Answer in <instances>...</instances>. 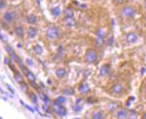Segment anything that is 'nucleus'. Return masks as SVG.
<instances>
[{"instance_id":"5","label":"nucleus","mask_w":146,"mask_h":119,"mask_svg":"<svg viewBox=\"0 0 146 119\" xmlns=\"http://www.w3.org/2000/svg\"><path fill=\"white\" fill-rule=\"evenodd\" d=\"M106 39V32L104 28H98L96 32V48H100L104 44Z\"/></svg>"},{"instance_id":"25","label":"nucleus","mask_w":146,"mask_h":119,"mask_svg":"<svg viewBox=\"0 0 146 119\" xmlns=\"http://www.w3.org/2000/svg\"><path fill=\"white\" fill-rule=\"evenodd\" d=\"M125 2V0H112V3L116 6H120V5H123Z\"/></svg>"},{"instance_id":"26","label":"nucleus","mask_w":146,"mask_h":119,"mask_svg":"<svg viewBox=\"0 0 146 119\" xmlns=\"http://www.w3.org/2000/svg\"><path fill=\"white\" fill-rule=\"evenodd\" d=\"M66 112H67V111H66V109H65L64 107L62 106V109H60V112H58V115H60V116H65V115H66Z\"/></svg>"},{"instance_id":"23","label":"nucleus","mask_w":146,"mask_h":119,"mask_svg":"<svg viewBox=\"0 0 146 119\" xmlns=\"http://www.w3.org/2000/svg\"><path fill=\"white\" fill-rule=\"evenodd\" d=\"M72 109L75 111V112H79V111L82 110V107L80 106L79 104H75L74 106L72 107Z\"/></svg>"},{"instance_id":"16","label":"nucleus","mask_w":146,"mask_h":119,"mask_svg":"<svg viewBox=\"0 0 146 119\" xmlns=\"http://www.w3.org/2000/svg\"><path fill=\"white\" fill-rule=\"evenodd\" d=\"M51 108H52V109H53L54 112H56V114H58V112H60V109H62V105L58 104V103L56 102V100H55V101H54L53 103H52Z\"/></svg>"},{"instance_id":"11","label":"nucleus","mask_w":146,"mask_h":119,"mask_svg":"<svg viewBox=\"0 0 146 119\" xmlns=\"http://www.w3.org/2000/svg\"><path fill=\"white\" fill-rule=\"evenodd\" d=\"M27 22L28 24H30V25H35V24H37L39 22V18L38 17H37L35 14H29V15H27Z\"/></svg>"},{"instance_id":"19","label":"nucleus","mask_w":146,"mask_h":119,"mask_svg":"<svg viewBox=\"0 0 146 119\" xmlns=\"http://www.w3.org/2000/svg\"><path fill=\"white\" fill-rule=\"evenodd\" d=\"M104 118V115H103L102 111H96L93 114V117L92 119H103Z\"/></svg>"},{"instance_id":"3","label":"nucleus","mask_w":146,"mask_h":119,"mask_svg":"<svg viewBox=\"0 0 146 119\" xmlns=\"http://www.w3.org/2000/svg\"><path fill=\"white\" fill-rule=\"evenodd\" d=\"M85 61L88 64H96L98 61V52L96 50L90 48L85 52Z\"/></svg>"},{"instance_id":"1","label":"nucleus","mask_w":146,"mask_h":119,"mask_svg":"<svg viewBox=\"0 0 146 119\" xmlns=\"http://www.w3.org/2000/svg\"><path fill=\"white\" fill-rule=\"evenodd\" d=\"M60 28L58 25L52 24L50 26L47 27L46 29V38L48 41L54 42L56 40H58L60 36Z\"/></svg>"},{"instance_id":"33","label":"nucleus","mask_w":146,"mask_h":119,"mask_svg":"<svg viewBox=\"0 0 146 119\" xmlns=\"http://www.w3.org/2000/svg\"><path fill=\"white\" fill-rule=\"evenodd\" d=\"M73 119H80V118H73Z\"/></svg>"},{"instance_id":"7","label":"nucleus","mask_w":146,"mask_h":119,"mask_svg":"<svg viewBox=\"0 0 146 119\" xmlns=\"http://www.w3.org/2000/svg\"><path fill=\"white\" fill-rule=\"evenodd\" d=\"M63 20H74V10L71 6H67L62 11Z\"/></svg>"},{"instance_id":"22","label":"nucleus","mask_w":146,"mask_h":119,"mask_svg":"<svg viewBox=\"0 0 146 119\" xmlns=\"http://www.w3.org/2000/svg\"><path fill=\"white\" fill-rule=\"evenodd\" d=\"M56 101L58 102V104H60V105H62V106H63V104H65V102H66V100H65V98L63 97V96H60V97L56 98Z\"/></svg>"},{"instance_id":"30","label":"nucleus","mask_w":146,"mask_h":119,"mask_svg":"<svg viewBox=\"0 0 146 119\" xmlns=\"http://www.w3.org/2000/svg\"><path fill=\"white\" fill-rule=\"evenodd\" d=\"M141 119H146V112L143 113V115H142V117H141Z\"/></svg>"},{"instance_id":"13","label":"nucleus","mask_w":146,"mask_h":119,"mask_svg":"<svg viewBox=\"0 0 146 119\" xmlns=\"http://www.w3.org/2000/svg\"><path fill=\"white\" fill-rule=\"evenodd\" d=\"M110 72V65L109 64H104L100 67V75L101 76H108Z\"/></svg>"},{"instance_id":"21","label":"nucleus","mask_w":146,"mask_h":119,"mask_svg":"<svg viewBox=\"0 0 146 119\" xmlns=\"http://www.w3.org/2000/svg\"><path fill=\"white\" fill-rule=\"evenodd\" d=\"M136 117H137V113L135 112V111H129V112H128L127 119H136Z\"/></svg>"},{"instance_id":"17","label":"nucleus","mask_w":146,"mask_h":119,"mask_svg":"<svg viewBox=\"0 0 146 119\" xmlns=\"http://www.w3.org/2000/svg\"><path fill=\"white\" fill-rule=\"evenodd\" d=\"M32 50H33L34 52L38 55H41L42 53H43V48H42L39 44H35V45L33 46V48H32Z\"/></svg>"},{"instance_id":"6","label":"nucleus","mask_w":146,"mask_h":119,"mask_svg":"<svg viewBox=\"0 0 146 119\" xmlns=\"http://www.w3.org/2000/svg\"><path fill=\"white\" fill-rule=\"evenodd\" d=\"M124 90H125V87H124L123 83H122V82H116V83H114L111 87H110L109 92L111 93L113 96L119 97L124 93Z\"/></svg>"},{"instance_id":"24","label":"nucleus","mask_w":146,"mask_h":119,"mask_svg":"<svg viewBox=\"0 0 146 119\" xmlns=\"http://www.w3.org/2000/svg\"><path fill=\"white\" fill-rule=\"evenodd\" d=\"M7 3H8L7 0H0V9H1V10H4V9L7 7Z\"/></svg>"},{"instance_id":"20","label":"nucleus","mask_w":146,"mask_h":119,"mask_svg":"<svg viewBox=\"0 0 146 119\" xmlns=\"http://www.w3.org/2000/svg\"><path fill=\"white\" fill-rule=\"evenodd\" d=\"M62 93L65 95H73L74 94V89H73V88H70V87L64 88V89L62 90Z\"/></svg>"},{"instance_id":"8","label":"nucleus","mask_w":146,"mask_h":119,"mask_svg":"<svg viewBox=\"0 0 146 119\" xmlns=\"http://www.w3.org/2000/svg\"><path fill=\"white\" fill-rule=\"evenodd\" d=\"M138 40V35L135 32H129L126 35V41L128 44H135Z\"/></svg>"},{"instance_id":"29","label":"nucleus","mask_w":146,"mask_h":119,"mask_svg":"<svg viewBox=\"0 0 146 119\" xmlns=\"http://www.w3.org/2000/svg\"><path fill=\"white\" fill-rule=\"evenodd\" d=\"M25 107H27V109H29V110L31 111V112H34V109H33L29 108V107H28V106H25Z\"/></svg>"},{"instance_id":"18","label":"nucleus","mask_w":146,"mask_h":119,"mask_svg":"<svg viewBox=\"0 0 146 119\" xmlns=\"http://www.w3.org/2000/svg\"><path fill=\"white\" fill-rule=\"evenodd\" d=\"M25 76H27V78L31 83L35 82V76L33 75L32 72H30V71H28V70H27V71H25Z\"/></svg>"},{"instance_id":"32","label":"nucleus","mask_w":146,"mask_h":119,"mask_svg":"<svg viewBox=\"0 0 146 119\" xmlns=\"http://www.w3.org/2000/svg\"><path fill=\"white\" fill-rule=\"evenodd\" d=\"M145 98H146V88H145Z\"/></svg>"},{"instance_id":"28","label":"nucleus","mask_w":146,"mask_h":119,"mask_svg":"<svg viewBox=\"0 0 146 119\" xmlns=\"http://www.w3.org/2000/svg\"><path fill=\"white\" fill-rule=\"evenodd\" d=\"M30 98H31V101L34 103V104H36L37 103V98L35 96L34 93H32V94H30Z\"/></svg>"},{"instance_id":"10","label":"nucleus","mask_w":146,"mask_h":119,"mask_svg":"<svg viewBox=\"0 0 146 119\" xmlns=\"http://www.w3.org/2000/svg\"><path fill=\"white\" fill-rule=\"evenodd\" d=\"M78 91H79V93H81L82 95L88 94V93L91 91L90 85H89L87 82H82L81 84L78 86Z\"/></svg>"},{"instance_id":"31","label":"nucleus","mask_w":146,"mask_h":119,"mask_svg":"<svg viewBox=\"0 0 146 119\" xmlns=\"http://www.w3.org/2000/svg\"><path fill=\"white\" fill-rule=\"evenodd\" d=\"M7 1H9V2H13V1H15V0H7Z\"/></svg>"},{"instance_id":"9","label":"nucleus","mask_w":146,"mask_h":119,"mask_svg":"<svg viewBox=\"0 0 146 119\" xmlns=\"http://www.w3.org/2000/svg\"><path fill=\"white\" fill-rule=\"evenodd\" d=\"M38 34V30L36 27H34L33 25H30L29 27L27 29V37L28 39H33L37 36Z\"/></svg>"},{"instance_id":"34","label":"nucleus","mask_w":146,"mask_h":119,"mask_svg":"<svg viewBox=\"0 0 146 119\" xmlns=\"http://www.w3.org/2000/svg\"><path fill=\"white\" fill-rule=\"evenodd\" d=\"M1 119H2V118H1Z\"/></svg>"},{"instance_id":"2","label":"nucleus","mask_w":146,"mask_h":119,"mask_svg":"<svg viewBox=\"0 0 146 119\" xmlns=\"http://www.w3.org/2000/svg\"><path fill=\"white\" fill-rule=\"evenodd\" d=\"M2 22L6 24H11L15 22L18 18V13L15 10H7L2 14Z\"/></svg>"},{"instance_id":"15","label":"nucleus","mask_w":146,"mask_h":119,"mask_svg":"<svg viewBox=\"0 0 146 119\" xmlns=\"http://www.w3.org/2000/svg\"><path fill=\"white\" fill-rule=\"evenodd\" d=\"M127 116H128V111L125 109H120L117 110V112H116L117 119H126Z\"/></svg>"},{"instance_id":"12","label":"nucleus","mask_w":146,"mask_h":119,"mask_svg":"<svg viewBox=\"0 0 146 119\" xmlns=\"http://www.w3.org/2000/svg\"><path fill=\"white\" fill-rule=\"evenodd\" d=\"M14 32H15V35L18 37V38L22 39L25 37V28L22 26V25H17L14 29Z\"/></svg>"},{"instance_id":"27","label":"nucleus","mask_w":146,"mask_h":119,"mask_svg":"<svg viewBox=\"0 0 146 119\" xmlns=\"http://www.w3.org/2000/svg\"><path fill=\"white\" fill-rule=\"evenodd\" d=\"M42 100L44 101V103H45L46 106H47V105H48V106H50V105H52V104H51L50 99H49V98L47 97V96H44V97H43V99H42Z\"/></svg>"},{"instance_id":"4","label":"nucleus","mask_w":146,"mask_h":119,"mask_svg":"<svg viewBox=\"0 0 146 119\" xmlns=\"http://www.w3.org/2000/svg\"><path fill=\"white\" fill-rule=\"evenodd\" d=\"M121 16L126 20H133L136 16V10L131 5H126L123 6V8L121 9Z\"/></svg>"},{"instance_id":"14","label":"nucleus","mask_w":146,"mask_h":119,"mask_svg":"<svg viewBox=\"0 0 146 119\" xmlns=\"http://www.w3.org/2000/svg\"><path fill=\"white\" fill-rule=\"evenodd\" d=\"M55 74L58 78H63L66 75V69L63 68V67H60L55 71Z\"/></svg>"}]
</instances>
